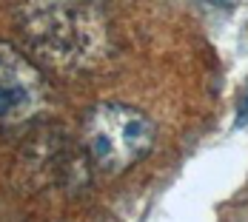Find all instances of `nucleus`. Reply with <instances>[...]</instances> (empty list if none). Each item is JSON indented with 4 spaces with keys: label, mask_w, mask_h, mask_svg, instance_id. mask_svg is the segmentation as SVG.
Segmentation results:
<instances>
[{
    "label": "nucleus",
    "mask_w": 248,
    "mask_h": 222,
    "mask_svg": "<svg viewBox=\"0 0 248 222\" xmlns=\"http://www.w3.org/2000/svg\"><path fill=\"white\" fill-rule=\"evenodd\" d=\"M157 128L123 103H100L83 120V143L92 163L106 174H123L154 148Z\"/></svg>",
    "instance_id": "f257e3e1"
},
{
    "label": "nucleus",
    "mask_w": 248,
    "mask_h": 222,
    "mask_svg": "<svg viewBox=\"0 0 248 222\" xmlns=\"http://www.w3.org/2000/svg\"><path fill=\"white\" fill-rule=\"evenodd\" d=\"M23 31L51 60L72 63L80 51H89L94 46L97 26L92 23L89 12H83L69 0H43L29 6Z\"/></svg>",
    "instance_id": "f03ea898"
},
{
    "label": "nucleus",
    "mask_w": 248,
    "mask_h": 222,
    "mask_svg": "<svg viewBox=\"0 0 248 222\" xmlns=\"http://www.w3.org/2000/svg\"><path fill=\"white\" fill-rule=\"evenodd\" d=\"M51 100L49 80L20 49L0 43V131L37 120Z\"/></svg>",
    "instance_id": "7ed1b4c3"
},
{
    "label": "nucleus",
    "mask_w": 248,
    "mask_h": 222,
    "mask_svg": "<svg viewBox=\"0 0 248 222\" xmlns=\"http://www.w3.org/2000/svg\"><path fill=\"white\" fill-rule=\"evenodd\" d=\"M243 125H248V80L237 97V128H243Z\"/></svg>",
    "instance_id": "20e7f679"
},
{
    "label": "nucleus",
    "mask_w": 248,
    "mask_h": 222,
    "mask_svg": "<svg viewBox=\"0 0 248 222\" xmlns=\"http://www.w3.org/2000/svg\"><path fill=\"white\" fill-rule=\"evenodd\" d=\"M202 3H211V6H220V9H234L240 0H202Z\"/></svg>",
    "instance_id": "39448f33"
}]
</instances>
